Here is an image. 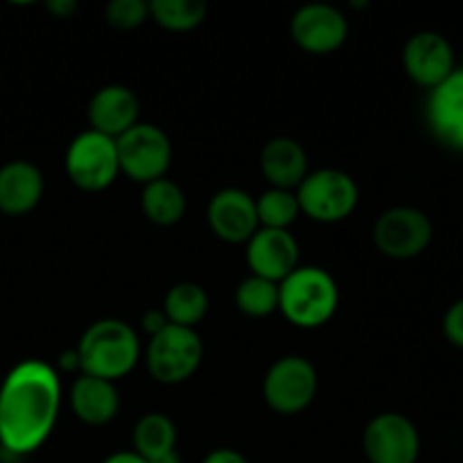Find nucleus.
<instances>
[{"label":"nucleus","instance_id":"1","mask_svg":"<svg viewBox=\"0 0 463 463\" xmlns=\"http://www.w3.org/2000/svg\"><path fill=\"white\" fill-rule=\"evenodd\" d=\"M61 407L57 371L41 360L14 366L0 384V450L25 457L52 434Z\"/></svg>","mask_w":463,"mask_h":463},{"label":"nucleus","instance_id":"2","mask_svg":"<svg viewBox=\"0 0 463 463\" xmlns=\"http://www.w3.org/2000/svg\"><path fill=\"white\" fill-rule=\"evenodd\" d=\"M75 353L81 373L116 383L138 364L140 339L127 321L99 319L84 330Z\"/></svg>","mask_w":463,"mask_h":463},{"label":"nucleus","instance_id":"3","mask_svg":"<svg viewBox=\"0 0 463 463\" xmlns=\"http://www.w3.org/2000/svg\"><path fill=\"white\" fill-rule=\"evenodd\" d=\"M337 307V280L321 267L298 265L279 283V312L297 328H321L333 319Z\"/></svg>","mask_w":463,"mask_h":463},{"label":"nucleus","instance_id":"4","mask_svg":"<svg viewBox=\"0 0 463 463\" xmlns=\"http://www.w3.org/2000/svg\"><path fill=\"white\" fill-rule=\"evenodd\" d=\"M298 208L319 224H337L346 220L360 203V188L348 172L324 167L310 172L297 188Z\"/></svg>","mask_w":463,"mask_h":463},{"label":"nucleus","instance_id":"5","mask_svg":"<svg viewBox=\"0 0 463 463\" xmlns=\"http://www.w3.org/2000/svg\"><path fill=\"white\" fill-rule=\"evenodd\" d=\"M203 360V344L197 330L167 324L149 337L145 364L161 384H181L197 373Z\"/></svg>","mask_w":463,"mask_h":463},{"label":"nucleus","instance_id":"6","mask_svg":"<svg viewBox=\"0 0 463 463\" xmlns=\"http://www.w3.org/2000/svg\"><path fill=\"white\" fill-rule=\"evenodd\" d=\"M319 392V375L310 360L285 355L267 369L262 380V398L276 414L294 416L306 411Z\"/></svg>","mask_w":463,"mask_h":463},{"label":"nucleus","instance_id":"7","mask_svg":"<svg viewBox=\"0 0 463 463\" xmlns=\"http://www.w3.org/2000/svg\"><path fill=\"white\" fill-rule=\"evenodd\" d=\"M120 175L136 184H152L163 179L172 163V143L161 127L138 122L116 138Z\"/></svg>","mask_w":463,"mask_h":463},{"label":"nucleus","instance_id":"8","mask_svg":"<svg viewBox=\"0 0 463 463\" xmlns=\"http://www.w3.org/2000/svg\"><path fill=\"white\" fill-rule=\"evenodd\" d=\"M66 175L84 193H102L120 176L116 140L93 129L81 131L66 152Z\"/></svg>","mask_w":463,"mask_h":463},{"label":"nucleus","instance_id":"9","mask_svg":"<svg viewBox=\"0 0 463 463\" xmlns=\"http://www.w3.org/2000/svg\"><path fill=\"white\" fill-rule=\"evenodd\" d=\"M432 222L423 211L396 206L384 211L373 224V244L392 260H410L420 256L432 242Z\"/></svg>","mask_w":463,"mask_h":463},{"label":"nucleus","instance_id":"10","mask_svg":"<svg viewBox=\"0 0 463 463\" xmlns=\"http://www.w3.org/2000/svg\"><path fill=\"white\" fill-rule=\"evenodd\" d=\"M362 448L369 463H416L420 437L416 425L398 411L373 416L362 434Z\"/></svg>","mask_w":463,"mask_h":463},{"label":"nucleus","instance_id":"11","mask_svg":"<svg viewBox=\"0 0 463 463\" xmlns=\"http://www.w3.org/2000/svg\"><path fill=\"white\" fill-rule=\"evenodd\" d=\"M294 43L310 54H330L348 39V21L335 5L312 3L297 9L289 23Z\"/></svg>","mask_w":463,"mask_h":463},{"label":"nucleus","instance_id":"12","mask_svg":"<svg viewBox=\"0 0 463 463\" xmlns=\"http://www.w3.org/2000/svg\"><path fill=\"white\" fill-rule=\"evenodd\" d=\"M402 66L411 81L432 90L455 71V52L446 36L439 32H416L402 48Z\"/></svg>","mask_w":463,"mask_h":463},{"label":"nucleus","instance_id":"13","mask_svg":"<svg viewBox=\"0 0 463 463\" xmlns=\"http://www.w3.org/2000/svg\"><path fill=\"white\" fill-rule=\"evenodd\" d=\"M206 220L213 235L229 244H247L260 229L256 199L240 188H224L213 194Z\"/></svg>","mask_w":463,"mask_h":463},{"label":"nucleus","instance_id":"14","mask_svg":"<svg viewBox=\"0 0 463 463\" xmlns=\"http://www.w3.org/2000/svg\"><path fill=\"white\" fill-rule=\"evenodd\" d=\"M247 265L253 276L280 283L298 267V242L289 231L258 229L247 242Z\"/></svg>","mask_w":463,"mask_h":463},{"label":"nucleus","instance_id":"15","mask_svg":"<svg viewBox=\"0 0 463 463\" xmlns=\"http://www.w3.org/2000/svg\"><path fill=\"white\" fill-rule=\"evenodd\" d=\"M86 113L90 129L116 140L140 122V99L127 86L109 84L95 90Z\"/></svg>","mask_w":463,"mask_h":463},{"label":"nucleus","instance_id":"16","mask_svg":"<svg viewBox=\"0 0 463 463\" xmlns=\"http://www.w3.org/2000/svg\"><path fill=\"white\" fill-rule=\"evenodd\" d=\"M428 122L441 143L463 152V68L452 71L443 84L432 89Z\"/></svg>","mask_w":463,"mask_h":463},{"label":"nucleus","instance_id":"17","mask_svg":"<svg viewBox=\"0 0 463 463\" xmlns=\"http://www.w3.org/2000/svg\"><path fill=\"white\" fill-rule=\"evenodd\" d=\"M45 181L30 161H9L0 165V213L21 217L34 211L43 199Z\"/></svg>","mask_w":463,"mask_h":463},{"label":"nucleus","instance_id":"18","mask_svg":"<svg viewBox=\"0 0 463 463\" xmlns=\"http://www.w3.org/2000/svg\"><path fill=\"white\" fill-rule=\"evenodd\" d=\"M260 172L269 188L297 190L310 175L306 147L288 136H276L267 140L260 152Z\"/></svg>","mask_w":463,"mask_h":463},{"label":"nucleus","instance_id":"19","mask_svg":"<svg viewBox=\"0 0 463 463\" xmlns=\"http://www.w3.org/2000/svg\"><path fill=\"white\" fill-rule=\"evenodd\" d=\"M68 401H71V410L77 420L90 425V428L109 425L120 411V393H118L116 383L93 378V375L81 373L72 383Z\"/></svg>","mask_w":463,"mask_h":463},{"label":"nucleus","instance_id":"20","mask_svg":"<svg viewBox=\"0 0 463 463\" xmlns=\"http://www.w3.org/2000/svg\"><path fill=\"white\" fill-rule=\"evenodd\" d=\"M131 450L147 463H156L176 452V425L161 411L140 416L131 432Z\"/></svg>","mask_w":463,"mask_h":463},{"label":"nucleus","instance_id":"21","mask_svg":"<svg viewBox=\"0 0 463 463\" xmlns=\"http://www.w3.org/2000/svg\"><path fill=\"white\" fill-rule=\"evenodd\" d=\"M140 208L152 224L175 226L185 215V194L175 181L163 176V179L143 185Z\"/></svg>","mask_w":463,"mask_h":463},{"label":"nucleus","instance_id":"22","mask_svg":"<svg viewBox=\"0 0 463 463\" xmlns=\"http://www.w3.org/2000/svg\"><path fill=\"white\" fill-rule=\"evenodd\" d=\"M208 294L202 285L197 283H176L175 288L167 289L165 298H163V312H165L167 321L172 326H181V328H193L199 321L206 317Z\"/></svg>","mask_w":463,"mask_h":463},{"label":"nucleus","instance_id":"23","mask_svg":"<svg viewBox=\"0 0 463 463\" xmlns=\"http://www.w3.org/2000/svg\"><path fill=\"white\" fill-rule=\"evenodd\" d=\"M208 7L202 0H152L149 18L167 32H190L206 18Z\"/></svg>","mask_w":463,"mask_h":463},{"label":"nucleus","instance_id":"24","mask_svg":"<svg viewBox=\"0 0 463 463\" xmlns=\"http://www.w3.org/2000/svg\"><path fill=\"white\" fill-rule=\"evenodd\" d=\"M256 213L260 229L289 231V226L301 215V208H298L297 193L269 188L256 199Z\"/></svg>","mask_w":463,"mask_h":463},{"label":"nucleus","instance_id":"25","mask_svg":"<svg viewBox=\"0 0 463 463\" xmlns=\"http://www.w3.org/2000/svg\"><path fill=\"white\" fill-rule=\"evenodd\" d=\"M235 306L251 319L274 315L279 310V283L253 274L247 276L235 289Z\"/></svg>","mask_w":463,"mask_h":463},{"label":"nucleus","instance_id":"26","mask_svg":"<svg viewBox=\"0 0 463 463\" xmlns=\"http://www.w3.org/2000/svg\"><path fill=\"white\" fill-rule=\"evenodd\" d=\"M104 18L116 30H136L149 18V3H143V0H111L104 9Z\"/></svg>","mask_w":463,"mask_h":463},{"label":"nucleus","instance_id":"27","mask_svg":"<svg viewBox=\"0 0 463 463\" xmlns=\"http://www.w3.org/2000/svg\"><path fill=\"white\" fill-rule=\"evenodd\" d=\"M443 333L452 346L463 348V298L452 303L443 317Z\"/></svg>","mask_w":463,"mask_h":463},{"label":"nucleus","instance_id":"28","mask_svg":"<svg viewBox=\"0 0 463 463\" xmlns=\"http://www.w3.org/2000/svg\"><path fill=\"white\" fill-rule=\"evenodd\" d=\"M202 463H249V459L242 452L231 450V448H217V450L208 452Z\"/></svg>","mask_w":463,"mask_h":463},{"label":"nucleus","instance_id":"29","mask_svg":"<svg viewBox=\"0 0 463 463\" xmlns=\"http://www.w3.org/2000/svg\"><path fill=\"white\" fill-rule=\"evenodd\" d=\"M140 324H143L145 333H147L149 337H152V335H156L158 330L165 328V326L170 324V321H167L165 312H163V310H147L143 315V319H140Z\"/></svg>","mask_w":463,"mask_h":463},{"label":"nucleus","instance_id":"30","mask_svg":"<svg viewBox=\"0 0 463 463\" xmlns=\"http://www.w3.org/2000/svg\"><path fill=\"white\" fill-rule=\"evenodd\" d=\"M45 7H48V12L52 14V16L71 18L72 14H75L77 5H75V0H52V3H48Z\"/></svg>","mask_w":463,"mask_h":463},{"label":"nucleus","instance_id":"31","mask_svg":"<svg viewBox=\"0 0 463 463\" xmlns=\"http://www.w3.org/2000/svg\"><path fill=\"white\" fill-rule=\"evenodd\" d=\"M102 463H147V461H145L143 457L136 455L134 450H122V452H113V455H109Z\"/></svg>","mask_w":463,"mask_h":463}]
</instances>
